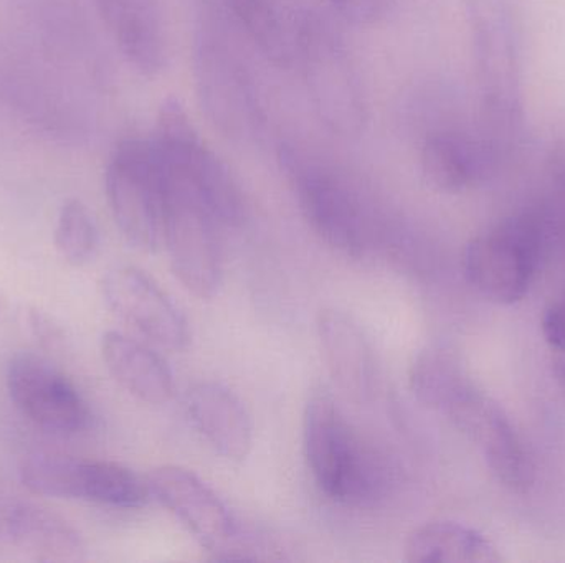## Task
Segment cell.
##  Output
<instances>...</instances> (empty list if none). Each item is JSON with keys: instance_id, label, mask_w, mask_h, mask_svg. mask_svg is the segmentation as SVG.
Returning a JSON list of instances; mask_svg holds the SVG:
<instances>
[{"instance_id": "obj_1", "label": "cell", "mask_w": 565, "mask_h": 563, "mask_svg": "<svg viewBox=\"0 0 565 563\" xmlns=\"http://www.w3.org/2000/svg\"><path fill=\"white\" fill-rule=\"evenodd\" d=\"M302 446L312 479L332 501L369 508L384 498L388 486L384 462L326 389L315 390L306 403Z\"/></svg>"}, {"instance_id": "obj_2", "label": "cell", "mask_w": 565, "mask_h": 563, "mask_svg": "<svg viewBox=\"0 0 565 563\" xmlns=\"http://www.w3.org/2000/svg\"><path fill=\"white\" fill-rule=\"evenodd\" d=\"M280 161L302 217L328 247L352 258L375 247L381 220L358 185L288 145L281 149Z\"/></svg>"}, {"instance_id": "obj_3", "label": "cell", "mask_w": 565, "mask_h": 563, "mask_svg": "<svg viewBox=\"0 0 565 563\" xmlns=\"http://www.w3.org/2000/svg\"><path fill=\"white\" fill-rule=\"evenodd\" d=\"M296 56L309 98L326 128L342 138L364 131L367 105L344 40L318 13H306L296 29Z\"/></svg>"}, {"instance_id": "obj_4", "label": "cell", "mask_w": 565, "mask_h": 563, "mask_svg": "<svg viewBox=\"0 0 565 563\" xmlns=\"http://www.w3.org/2000/svg\"><path fill=\"white\" fill-rule=\"evenodd\" d=\"M547 241L546 217L537 212L514 215L467 245L465 277L494 303H520L536 278Z\"/></svg>"}, {"instance_id": "obj_5", "label": "cell", "mask_w": 565, "mask_h": 563, "mask_svg": "<svg viewBox=\"0 0 565 563\" xmlns=\"http://www.w3.org/2000/svg\"><path fill=\"white\" fill-rule=\"evenodd\" d=\"M152 141L168 174L189 185L224 227L244 224L247 202L241 184L227 164L202 141L178 98L162 102Z\"/></svg>"}, {"instance_id": "obj_6", "label": "cell", "mask_w": 565, "mask_h": 563, "mask_svg": "<svg viewBox=\"0 0 565 563\" xmlns=\"http://www.w3.org/2000/svg\"><path fill=\"white\" fill-rule=\"evenodd\" d=\"M106 197L125 240L152 253L162 245L166 172L152 139H128L113 152L105 174Z\"/></svg>"}, {"instance_id": "obj_7", "label": "cell", "mask_w": 565, "mask_h": 563, "mask_svg": "<svg viewBox=\"0 0 565 563\" xmlns=\"http://www.w3.org/2000/svg\"><path fill=\"white\" fill-rule=\"evenodd\" d=\"M195 86L212 124L238 144L254 142L264 129V109L254 79L221 26L205 23L195 39Z\"/></svg>"}, {"instance_id": "obj_8", "label": "cell", "mask_w": 565, "mask_h": 563, "mask_svg": "<svg viewBox=\"0 0 565 563\" xmlns=\"http://www.w3.org/2000/svg\"><path fill=\"white\" fill-rule=\"evenodd\" d=\"M164 172L162 245L168 250L172 273L189 293L199 300H212L218 294L224 278V255L218 235L224 225L189 185L169 175L166 169Z\"/></svg>"}, {"instance_id": "obj_9", "label": "cell", "mask_w": 565, "mask_h": 563, "mask_svg": "<svg viewBox=\"0 0 565 563\" xmlns=\"http://www.w3.org/2000/svg\"><path fill=\"white\" fill-rule=\"evenodd\" d=\"M475 66L488 115L510 128L521 118V66L516 25L508 0H467Z\"/></svg>"}, {"instance_id": "obj_10", "label": "cell", "mask_w": 565, "mask_h": 563, "mask_svg": "<svg viewBox=\"0 0 565 563\" xmlns=\"http://www.w3.org/2000/svg\"><path fill=\"white\" fill-rule=\"evenodd\" d=\"M20 481L33 495L96 502L111 508H142L149 499L146 479L126 466L36 452L23 458Z\"/></svg>"}, {"instance_id": "obj_11", "label": "cell", "mask_w": 565, "mask_h": 563, "mask_svg": "<svg viewBox=\"0 0 565 563\" xmlns=\"http://www.w3.org/2000/svg\"><path fill=\"white\" fill-rule=\"evenodd\" d=\"M6 380L17 409L45 432L76 435L88 429V403L75 383L43 357L17 354L7 366Z\"/></svg>"}, {"instance_id": "obj_12", "label": "cell", "mask_w": 565, "mask_h": 563, "mask_svg": "<svg viewBox=\"0 0 565 563\" xmlns=\"http://www.w3.org/2000/svg\"><path fill=\"white\" fill-rule=\"evenodd\" d=\"M447 416L480 446L491 473L504 488L518 495L533 489L537 479L533 456L497 402L475 389Z\"/></svg>"}, {"instance_id": "obj_13", "label": "cell", "mask_w": 565, "mask_h": 563, "mask_svg": "<svg viewBox=\"0 0 565 563\" xmlns=\"http://www.w3.org/2000/svg\"><path fill=\"white\" fill-rule=\"evenodd\" d=\"M106 306L161 349L184 350L189 326L174 301L151 277L135 267L109 270L102 280Z\"/></svg>"}, {"instance_id": "obj_14", "label": "cell", "mask_w": 565, "mask_h": 563, "mask_svg": "<svg viewBox=\"0 0 565 563\" xmlns=\"http://www.w3.org/2000/svg\"><path fill=\"white\" fill-rule=\"evenodd\" d=\"M149 495L161 502L195 541L222 554L237 538L227 506L199 476L181 466H159L146 476Z\"/></svg>"}, {"instance_id": "obj_15", "label": "cell", "mask_w": 565, "mask_h": 563, "mask_svg": "<svg viewBox=\"0 0 565 563\" xmlns=\"http://www.w3.org/2000/svg\"><path fill=\"white\" fill-rule=\"evenodd\" d=\"M316 333L338 389L354 402H372L379 386L377 362L358 321L344 311L324 307L316 317Z\"/></svg>"}, {"instance_id": "obj_16", "label": "cell", "mask_w": 565, "mask_h": 563, "mask_svg": "<svg viewBox=\"0 0 565 563\" xmlns=\"http://www.w3.org/2000/svg\"><path fill=\"white\" fill-rule=\"evenodd\" d=\"M192 425L215 453L228 462L242 463L254 446V422L237 393L224 383L199 382L185 399Z\"/></svg>"}, {"instance_id": "obj_17", "label": "cell", "mask_w": 565, "mask_h": 563, "mask_svg": "<svg viewBox=\"0 0 565 563\" xmlns=\"http://www.w3.org/2000/svg\"><path fill=\"white\" fill-rule=\"evenodd\" d=\"M109 32L129 63L156 75L168 62L161 0H95Z\"/></svg>"}, {"instance_id": "obj_18", "label": "cell", "mask_w": 565, "mask_h": 563, "mask_svg": "<svg viewBox=\"0 0 565 563\" xmlns=\"http://www.w3.org/2000/svg\"><path fill=\"white\" fill-rule=\"evenodd\" d=\"M102 356L113 379L148 405H166L174 393V379L166 360L145 344L118 331L102 339Z\"/></svg>"}, {"instance_id": "obj_19", "label": "cell", "mask_w": 565, "mask_h": 563, "mask_svg": "<svg viewBox=\"0 0 565 563\" xmlns=\"http://www.w3.org/2000/svg\"><path fill=\"white\" fill-rule=\"evenodd\" d=\"M7 532L13 545L39 562H78L85 557V542L62 516L20 502L7 512Z\"/></svg>"}, {"instance_id": "obj_20", "label": "cell", "mask_w": 565, "mask_h": 563, "mask_svg": "<svg viewBox=\"0 0 565 563\" xmlns=\"http://www.w3.org/2000/svg\"><path fill=\"white\" fill-rule=\"evenodd\" d=\"M488 167L487 148L454 132L431 134L422 148V171L437 191H467L487 177Z\"/></svg>"}, {"instance_id": "obj_21", "label": "cell", "mask_w": 565, "mask_h": 563, "mask_svg": "<svg viewBox=\"0 0 565 563\" xmlns=\"http://www.w3.org/2000/svg\"><path fill=\"white\" fill-rule=\"evenodd\" d=\"M404 559L411 563H500L497 545L475 529L457 522L420 526L408 534Z\"/></svg>"}, {"instance_id": "obj_22", "label": "cell", "mask_w": 565, "mask_h": 563, "mask_svg": "<svg viewBox=\"0 0 565 563\" xmlns=\"http://www.w3.org/2000/svg\"><path fill=\"white\" fill-rule=\"evenodd\" d=\"M408 383L422 405L445 415L471 390L477 389L460 357L448 347L441 346L427 347L415 357L408 373Z\"/></svg>"}, {"instance_id": "obj_23", "label": "cell", "mask_w": 565, "mask_h": 563, "mask_svg": "<svg viewBox=\"0 0 565 563\" xmlns=\"http://www.w3.org/2000/svg\"><path fill=\"white\" fill-rule=\"evenodd\" d=\"M228 9L252 42L278 66H289L296 56V30L285 22L275 0H227Z\"/></svg>"}, {"instance_id": "obj_24", "label": "cell", "mask_w": 565, "mask_h": 563, "mask_svg": "<svg viewBox=\"0 0 565 563\" xmlns=\"http://www.w3.org/2000/svg\"><path fill=\"white\" fill-rule=\"evenodd\" d=\"M55 247L60 257L72 267L92 263L98 253L99 231L95 217L78 198H70L56 218Z\"/></svg>"}, {"instance_id": "obj_25", "label": "cell", "mask_w": 565, "mask_h": 563, "mask_svg": "<svg viewBox=\"0 0 565 563\" xmlns=\"http://www.w3.org/2000/svg\"><path fill=\"white\" fill-rule=\"evenodd\" d=\"M331 3L345 22L367 26L385 19L392 0H331Z\"/></svg>"}, {"instance_id": "obj_26", "label": "cell", "mask_w": 565, "mask_h": 563, "mask_svg": "<svg viewBox=\"0 0 565 563\" xmlns=\"http://www.w3.org/2000/svg\"><path fill=\"white\" fill-rule=\"evenodd\" d=\"M543 336L557 353H565V297L547 307L543 316Z\"/></svg>"}, {"instance_id": "obj_27", "label": "cell", "mask_w": 565, "mask_h": 563, "mask_svg": "<svg viewBox=\"0 0 565 563\" xmlns=\"http://www.w3.org/2000/svg\"><path fill=\"white\" fill-rule=\"evenodd\" d=\"M30 324H32L33 333L42 340L43 346L52 347L58 346L62 343V334H60L58 327L53 326L52 321L40 313V311H32L30 314Z\"/></svg>"}, {"instance_id": "obj_28", "label": "cell", "mask_w": 565, "mask_h": 563, "mask_svg": "<svg viewBox=\"0 0 565 563\" xmlns=\"http://www.w3.org/2000/svg\"><path fill=\"white\" fill-rule=\"evenodd\" d=\"M554 376H556L557 383L565 393V359H557L554 362Z\"/></svg>"}, {"instance_id": "obj_29", "label": "cell", "mask_w": 565, "mask_h": 563, "mask_svg": "<svg viewBox=\"0 0 565 563\" xmlns=\"http://www.w3.org/2000/svg\"><path fill=\"white\" fill-rule=\"evenodd\" d=\"M0 311H2V304H0Z\"/></svg>"}]
</instances>
